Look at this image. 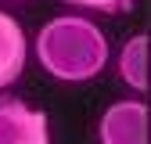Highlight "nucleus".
Segmentation results:
<instances>
[{
    "label": "nucleus",
    "instance_id": "5",
    "mask_svg": "<svg viewBox=\"0 0 151 144\" xmlns=\"http://www.w3.org/2000/svg\"><path fill=\"white\" fill-rule=\"evenodd\" d=\"M115 68H119V79L133 90L137 97L147 94V36H144V32H133V36L122 43Z\"/></svg>",
    "mask_w": 151,
    "mask_h": 144
},
{
    "label": "nucleus",
    "instance_id": "1",
    "mask_svg": "<svg viewBox=\"0 0 151 144\" xmlns=\"http://www.w3.org/2000/svg\"><path fill=\"white\" fill-rule=\"evenodd\" d=\"M32 54L58 83H90L108 65V36L83 14H58L36 32Z\"/></svg>",
    "mask_w": 151,
    "mask_h": 144
},
{
    "label": "nucleus",
    "instance_id": "7",
    "mask_svg": "<svg viewBox=\"0 0 151 144\" xmlns=\"http://www.w3.org/2000/svg\"><path fill=\"white\" fill-rule=\"evenodd\" d=\"M11 4H25V0H11Z\"/></svg>",
    "mask_w": 151,
    "mask_h": 144
},
{
    "label": "nucleus",
    "instance_id": "6",
    "mask_svg": "<svg viewBox=\"0 0 151 144\" xmlns=\"http://www.w3.org/2000/svg\"><path fill=\"white\" fill-rule=\"evenodd\" d=\"M68 7L79 11H101V14H126L137 7V0H65Z\"/></svg>",
    "mask_w": 151,
    "mask_h": 144
},
{
    "label": "nucleus",
    "instance_id": "3",
    "mask_svg": "<svg viewBox=\"0 0 151 144\" xmlns=\"http://www.w3.org/2000/svg\"><path fill=\"white\" fill-rule=\"evenodd\" d=\"M97 144H147V104L140 97L108 104L97 122Z\"/></svg>",
    "mask_w": 151,
    "mask_h": 144
},
{
    "label": "nucleus",
    "instance_id": "4",
    "mask_svg": "<svg viewBox=\"0 0 151 144\" xmlns=\"http://www.w3.org/2000/svg\"><path fill=\"white\" fill-rule=\"evenodd\" d=\"M25 61H29V40L22 25L0 11V90H7L11 83L22 79Z\"/></svg>",
    "mask_w": 151,
    "mask_h": 144
},
{
    "label": "nucleus",
    "instance_id": "2",
    "mask_svg": "<svg viewBox=\"0 0 151 144\" xmlns=\"http://www.w3.org/2000/svg\"><path fill=\"white\" fill-rule=\"evenodd\" d=\"M0 144H50V126L40 108L0 94Z\"/></svg>",
    "mask_w": 151,
    "mask_h": 144
}]
</instances>
